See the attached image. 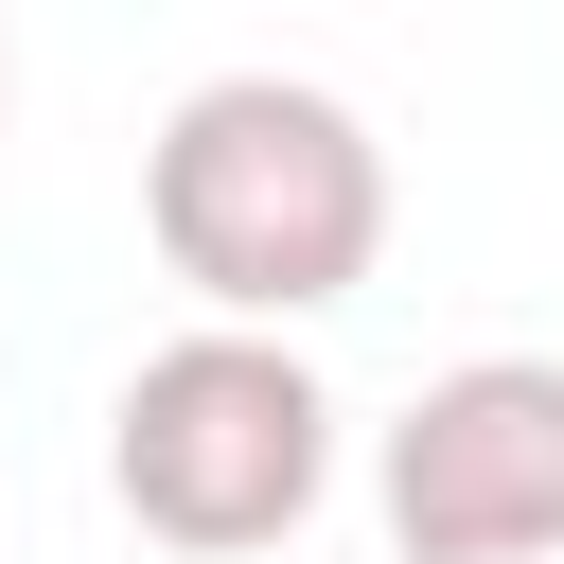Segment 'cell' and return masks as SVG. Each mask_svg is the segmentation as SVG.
<instances>
[{
    "label": "cell",
    "mask_w": 564,
    "mask_h": 564,
    "mask_svg": "<svg viewBox=\"0 0 564 564\" xmlns=\"http://www.w3.org/2000/svg\"><path fill=\"white\" fill-rule=\"evenodd\" d=\"M0 106H18V53H0Z\"/></svg>",
    "instance_id": "obj_4"
},
{
    "label": "cell",
    "mask_w": 564,
    "mask_h": 564,
    "mask_svg": "<svg viewBox=\"0 0 564 564\" xmlns=\"http://www.w3.org/2000/svg\"><path fill=\"white\" fill-rule=\"evenodd\" d=\"M106 494H123V529H159L194 564L282 546L335 494V388H317V352L300 335H212V317L159 335L123 370V405H106Z\"/></svg>",
    "instance_id": "obj_2"
},
{
    "label": "cell",
    "mask_w": 564,
    "mask_h": 564,
    "mask_svg": "<svg viewBox=\"0 0 564 564\" xmlns=\"http://www.w3.org/2000/svg\"><path fill=\"white\" fill-rule=\"evenodd\" d=\"M141 229L212 300V335H300L388 264V141L317 70H212L141 141Z\"/></svg>",
    "instance_id": "obj_1"
},
{
    "label": "cell",
    "mask_w": 564,
    "mask_h": 564,
    "mask_svg": "<svg viewBox=\"0 0 564 564\" xmlns=\"http://www.w3.org/2000/svg\"><path fill=\"white\" fill-rule=\"evenodd\" d=\"M405 564H564V352H458L370 441Z\"/></svg>",
    "instance_id": "obj_3"
}]
</instances>
